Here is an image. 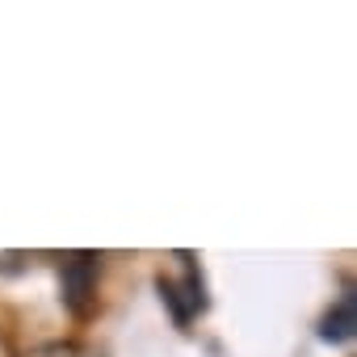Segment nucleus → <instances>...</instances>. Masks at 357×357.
<instances>
[{
    "label": "nucleus",
    "instance_id": "2",
    "mask_svg": "<svg viewBox=\"0 0 357 357\" xmlns=\"http://www.w3.org/2000/svg\"><path fill=\"white\" fill-rule=\"evenodd\" d=\"M353 332H357V311H353V294H344L336 307L324 311V319H319V340L344 344V340H353Z\"/></svg>",
    "mask_w": 357,
    "mask_h": 357
},
{
    "label": "nucleus",
    "instance_id": "1",
    "mask_svg": "<svg viewBox=\"0 0 357 357\" xmlns=\"http://www.w3.org/2000/svg\"><path fill=\"white\" fill-rule=\"evenodd\" d=\"M97 298V257H72L63 265V307L72 315H89Z\"/></svg>",
    "mask_w": 357,
    "mask_h": 357
},
{
    "label": "nucleus",
    "instance_id": "3",
    "mask_svg": "<svg viewBox=\"0 0 357 357\" xmlns=\"http://www.w3.org/2000/svg\"><path fill=\"white\" fill-rule=\"evenodd\" d=\"M155 286H160V294H164V303L172 307V319H176V324H185V319H190V307L181 303V290H176L172 282H164V278H160Z\"/></svg>",
    "mask_w": 357,
    "mask_h": 357
}]
</instances>
